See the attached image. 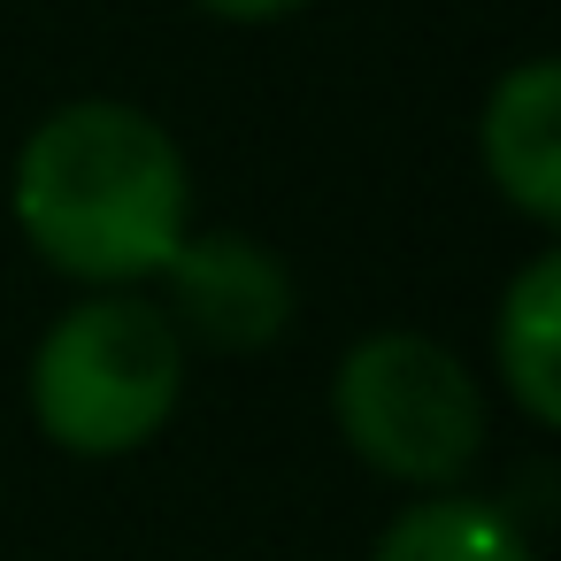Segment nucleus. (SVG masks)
<instances>
[{
    "label": "nucleus",
    "instance_id": "obj_1",
    "mask_svg": "<svg viewBox=\"0 0 561 561\" xmlns=\"http://www.w3.org/2000/svg\"><path fill=\"white\" fill-rule=\"evenodd\" d=\"M9 208L47 270L101 293H131L139 277H162V262L178 254L193 170L147 108L62 101L24 139Z\"/></svg>",
    "mask_w": 561,
    "mask_h": 561
},
{
    "label": "nucleus",
    "instance_id": "obj_2",
    "mask_svg": "<svg viewBox=\"0 0 561 561\" xmlns=\"http://www.w3.org/2000/svg\"><path fill=\"white\" fill-rule=\"evenodd\" d=\"M185 400V339L139 293H93L32 354V423L85 461L139 454Z\"/></svg>",
    "mask_w": 561,
    "mask_h": 561
},
{
    "label": "nucleus",
    "instance_id": "obj_3",
    "mask_svg": "<svg viewBox=\"0 0 561 561\" xmlns=\"http://www.w3.org/2000/svg\"><path fill=\"white\" fill-rule=\"evenodd\" d=\"M339 438L392 484L454 492L484 454V385L423 331H369L331 377Z\"/></svg>",
    "mask_w": 561,
    "mask_h": 561
},
{
    "label": "nucleus",
    "instance_id": "obj_4",
    "mask_svg": "<svg viewBox=\"0 0 561 561\" xmlns=\"http://www.w3.org/2000/svg\"><path fill=\"white\" fill-rule=\"evenodd\" d=\"M162 293L170 300L154 308L170 316V331L208 354H262L293 331V308H300L285 254L247 231H185L178 254L162 262Z\"/></svg>",
    "mask_w": 561,
    "mask_h": 561
},
{
    "label": "nucleus",
    "instance_id": "obj_5",
    "mask_svg": "<svg viewBox=\"0 0 561 561\" xmlns=\"http://www.w3.org/2000/svg\"><path fill=\"white\" fill-rule=\"evenodd\" d=\"M477 154L507 208H523L530 224H561V62L553 55L515 62L484 93Z\"/></svg>",
    "mask_w": 561,
    "mask_h": 561
},
{
    "label": "nucleus",
    "instance_id": "obj_6",
    "mask_svg": "<svg viewBox=\"0 0 561 561\" xmlns=\"http://www.w3.org/2000/svg\"><path fill=\"white\" fill-rule=\"evenodd\" d=\"M492 362L507 400L553 431L561 423V254H530L507 293H500V323H492Z\"/></svg>",
    "mask_w": 561,
    "mask_h": 561
},
{
    "label": "nucleus",
    "instance_id": "obj_7",
    "mask_svg": "<svg viewBox=\"0 0 561 561\" xmlns=\"http://www.w3.org/2000/svg\"><path fill=\"white\" fill-rule=\"evenodd\" d=\"M369 561H538L523 523L500 500L477 492H431L415 507H400L377 538Z\"/></svg>",
    "mask_w": 561,
    "mask_h": 561
},
{
    "label": "nucleus",
    "instance_id": "obj_8",
    "mask_svg": "<svg viewBox=\"0 0 561 561\" xmlns=\"http://www.w3.org/2000/svg\"><path fill=\"white\" fill-rule=\"evenodd\" d=\"M193 9H208V16H224V24H285V16L316 9V0H193Z\"/></svg>",
    "mask_w": 561,
    "mask_h": 561
}]
</instances>
